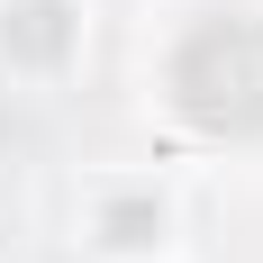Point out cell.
Returning <instances> with one entry per match:
<instances>
[{
	"label": "cell",
	"instance_id": "1",
	"mask_svg": "<svg viewBox=\"0 0 263 263\" xmlns=\"http://www.w3.org/2000/svg\"><path fill=\"white\" fill-rule=\"evenodd\" d=\"M173 109L200 136H263V18L218 9L173 46Z\"/></svg>",
	"mask_w": 263,
	"mask_h": 263
},
{
	"label": "cell",
	"instance_id": "2",
	"mask_svg": "<svg viewBox=\"0 0 263 263\" xmlns=\"http://www.w3.org/2000/svg\"><path fill=\"white\" fill-rule=\"evenodd\" d=\"M0 36H9V64H54V54L73 46V9L64 0H18L0 18Z\"/></svg>",
	"mask_w": 263,
	"mask_h": 263
},
{
	"label": "cell",
	"instance_id": "3",
	"mask_svg": "<svg viewBox=\"0 0 263 263\" xmlns=\"http://www.w3.org/2000/svg\"><path fill=\"white\" fill-rule=\"evenodd\" d=\"M155 236H163L155 200H118V209H109V245H155Z\"/></svg>",
	"mask_w": 263,
	"mask_h": 263
}]
</instances>
